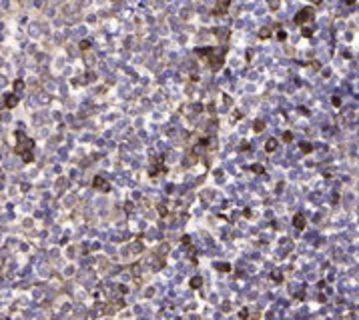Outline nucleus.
I'll use <instances>...</instances> for the list:
<instances>
[{
  "label": "nucleus",
  "mask_w": 359,
  "mask_h": 320,
  "mask_svg": "<svg viewBox=\"0 0 359 320\" xmlns=\"http://www.w3.org/2000/svg\"><path fill=\"white\" fill-rule=\"evenodd\" d=\"M16 102H18V98H16L14 94H10L8 98H6V106H8V108H12V106H14Z\"/></svg>",
  "instance_id": "1"
},
{
  "label": "nucleus",
  "mask_w": 359,
  "mask_h": 320,
  "mask_svg": "<svg viewBox=\"0 0 359 320\" xmlns=\"http://www.w3.org/2000/svg\"><path fill=\"white\" fill-rule=\"evenodd\" d=\"M94 186H105V188H108V184H106L105 180H101V178H96V180H94Z\"/></svg>",
  "instance_id": "2"
},
{
  "label": "nucleus",
  "mask_w": 359,
  "mask_h": 320,
  "mask_svg": "<svg viewBox=\"0 0 359 320\" xmlns=\"http://www.w3.org/2000/svg\"><path fill=\"white\" fill-rule=\"evenodd\" d=\"M275 148V140H269V146H267V150H273Z\"/></svg>",
  "instance_id": "3"
}]
</instances>
